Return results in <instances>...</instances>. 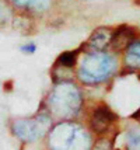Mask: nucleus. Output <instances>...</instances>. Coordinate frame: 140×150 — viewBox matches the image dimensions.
<instances>
[{
    "instance_id": "1a4fd4ad",
    "label": "nucleus",
    "mask_w": 140,
    "mask_h": 150,
    "mask_svg": "<svg viewBox=\"0 0 140 150\" xmlns=\"http://www.w3.org/2000/svg\"><path fill=\"white\" fill-rule=\"evenodd\" d=\"M15 7H27L32 0H10Z\"/></svg>"
},
{
    "instance_id": "9b49d317",
    "label": "nucleus",
    "mask_w": 140,
    "mask_h": 150,
    "mask_svg": "<svg viewBox=\"0 0 140 150\" xmlns=\"http://www.w3.org/2000/svg\"><path fill=\"white\" fill-rule=\"evenodd\" d=\"M136 4H140V0H136Z\"/></svg>"
},
{
    "instance_id": "39448f33",
    "label": "nucleus",
    "mask_w": 140,
    "mask_h": 150,
    "mask_svg": "<svg viewBox=\"0 0 140 150\" xmlns=\"http://www.w3.org/2000/svg\"><path fill=\"white\" fill-rule=\"evenodd\" d=\"M126 65H129L130 67L140 66V41H133L127 45Z\"/></svg>"
},
{
    "instance_id": "0eeeda50",
    "label": "nucleus",
    "mask_w": 140,
    "mask_h": 150,
    "mask_svg": "<svg viewBox=\"0 0 140 150\" xmlns=\"http://www.w3.org/2000/svg\"><path fill=\"white\" fill-rule=\"evenodd\" d=\"M49 3H51V0H32L27 7L32 13H42L49 7Z\"/></svg>"
},
{
    "instance_id": "9d476101",
    "label": "nucleus",
    "mask_w": 140,
    "mask_h": 150,
    "mask_svg": "<svg viewBox=\"0 0 140 150\" xmlns=\"http://www.w3.org/2000/svg\"><path fill=\"white\" fill-rule=\"evenodd\" d=\"M21 51L25 53H34L35 51H37V46H35V44H30V45H23L21 46Z\"/></svg>"
},
{
    "instance_id": "f8f14e48",
    "label": "nucleus",
    "mask_w": 140,
    "mask_h": 150,
    "mask_svg": "<svg viewBox=\"0 0 140 150\" xmlns=\"http://www.w3.org/2000/svg\"><path fill=\"white\" fill-rule=\"evenodd\" d=\"M139 79H140V76H139Z\"/></svg>"
},
{
    "instance_id": "f03ea898",
    "label": "nucleus",
    "mask_w": 140,
    "mask_h": 150,
    "mask_svg": "<svg viewBox=\"0 0 140 150\" xmlns=\"http://www.w3.org/2000/svg\"><path fill=\"white\" fill-rule=\"evenodd\" d=\"M115 119H116V115H115L109 108H107V107H100V108L93 114V117L90 119V125H91V128H93L94 132L104 133Z\"/></svg>"
},
{
    "instance_id": "7ed1b4c3",
    "label": "nucleus",
    "mask_w": 140,
    "mask_h": 150,
    "mask_svg": "<svg viewBox=\"0 0 140 150\" xmlns=\"http://www.w3.org/2000/svg\"><path fill=\"white\" fill-rule=\"evenodd\" d=\"M14 135L25 140V142H32L38 137V128L34 122H28V121H17L13 126Z\"/></svg>"
},
{
    "instance_id": "f257e3e1",
    "label": "nucleus",
    "mask_w": 140,
    "mask_h": 150,
    "mask_svg": "<svg viewBox=\"0 0 140 150\" xmlns=\"http://www.w3.org/2000/svg\"><path fill=\"white\" fill-rule=\"evenodd\" d=\"M116 67L115 59L108 53L94 52L87 55L81 63L79 77L83 83H101L113 73Z\"/></svg>"
},
{
    "instance_id": "20e7f679",
    "label": "nucleus",
    "mask_w": 140,
    "mask_h": 150,
    "mask_svg": "<svg viewBox=\"0 0 140 150\" xmlns=\"http://www.w3.org/2000/svg\"><path fill=\"white\" fill-rule=\"evenodd\" d=\"M111 39H112L111 31L105 30V28H100L91 35V38H90L87 45L91 46L93 49H104L105 46L111 44Z\"/></svg>"
},
{
    "instance_id": "6e6552de",
    "label": "nucleus",
    "mask_w": 140,
    "mask_h": 150,
    "mask_svg": "<svg viewBox=\"0 0 140 150\" xmlns=\"http://www.w3.org/2000/svg\"><path fill=\"white\" fill-rule=\"evenodd\" d=\"M76 58H77V52H65L60 55L59 63L62 66L70 67V66H73L76 63Z\"/></svg>"
},
{
    "instance_id": "423d86ee",
    "label": "nucleus",
    "mask_w": 140,
    "mask_h": 150,
    "mask_svg": "<svg viewBox=\"0 0 140 150\" xmlns=\"http://www.w3.org/2000/svg\"><path fill=\"white\" fill-rule=\"evenodd\" d=\"M130 39H132V30L123 25L112 35V39H111V44L109 45H113L118 48V46H122V42L127 44Z\"/></svg>"
}]
</instances>
